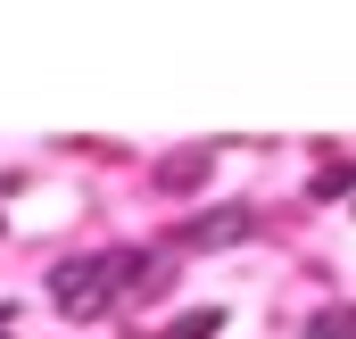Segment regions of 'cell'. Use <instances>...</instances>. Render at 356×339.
I'll return each instance as SVG.
<instances>
[{"label": "cell", "instance_id": "6da1fadb", "mask_svg": "<svg viewBox=\"0 0 356 339\" xmlns=\"http://www.w3.org/2000/svg\"><path fill=\"white\" fill-rule=\"evenodd\" d=\"M141 273H149V249H91V256H58L50 265V298H58V315H108L116 306V290H141Z\"/></svg>", "mask_w": 356, "mask_h": 339}, {"label": "cell", "instance_id": "7a4b0ae2", "mask_svg": "<svg viewBox=\"0 0 356 339\" xmlns=\"http://www.w3.org/2000/svg\"><path fill=\"white\" fill-rule=\"evenodd\" d=\"M249 232H257V207H249V199H224V207H199L175 240L182 249H232V240H249Z\"/></svg>", "mask_w": 356, "mask_h": 339}, {"label": "cell", "instance_id": "3957f363", "mask_svg": "<svg viewBox=\"0 0 356 339\" xmlns=\"http://www.w3.org/2000/svg\"><path fill=\"white\" fill-rule=\"evenodd\" d=\"M207 166H216V149H175V158L158 166V190H175V199H191V190L207 182Z\"/></svg>", "mask_w": 356, "mask_h": 339}, {"label": "cell", "instance_id": "277c9868", "mask_svg": "<svg viewBox=\"0 0 356 339\" xmlns=\"http://www.w3.org/2000/svg\"><path fill=\"white\" fill-rule=\"evenodd\" d=\"M216 331H224V306H191V315H175L158 339H216Z\"/></svg>", "mask_w": 356, "mask_h": 339}, {"label": "cell", "instance_id": "5b68a950", "mask_svg": "<svg viewBox=\"0 0 356 339\" xmlns=\"http://www.w3.org/2000/svg\"><path fill=\"white\" fill-rule=\"evenodd\" d=\"M307 331H315V339H356V306H323Z\"/></svg>", "mask_w": 356, "mask_h": 339}, {"label": "cell", "instance_id": "8992f818", "mask_svg": "<svg viewBox=\"0 0 356 339\" xmlns=\"http://www.w3.org/2000/svg\"><path fill=\"white\" fill-rule=\"evenodd\" d=\"M307 190H315V199H348V190H356V166H323Z\"/></svg>", "mask_w": 356, "mask_h": 339}, {"label": "cell", "instance_id": "52a82bcc", "mask_svg": "<svg viewBox=\"0 0 356 339\" xmlns=\"http://www.w3.org/2000/svg\"><path fill=\"white\" fill-rule=\"evenodd\" d=\"M0 339H8V331H0Z\"/></svg>", "mask_w": 356, "mask_h": 339}]
</instances>
